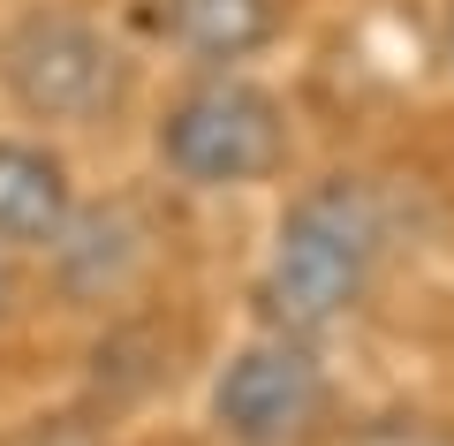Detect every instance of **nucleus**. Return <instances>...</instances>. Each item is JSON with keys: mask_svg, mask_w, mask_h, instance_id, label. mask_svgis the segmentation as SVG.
Wrapping results in <instances>:
<instances>
[{"mask_svg": "<svg viewBox=\"0 0 454 446\" xmlns=\"http://www.w3.org/2000/svg\"><path fill=\"white\" fill-rule=\"evenodd\" d=\"M394 250V197L372 175H325L280 212L258 265V310L273 333L318 340L348 325Z\"/></svg>", "mask_w": 454, "mask_h": 446, "instance_id": "1", "label": "nucleus"}, {"mask_svg": "<svg viewBox=\"0 0 454 446\" xmlns=\"http://www.w3.org/2000/svg\"><path fill=\"white\" fill-rule=\"evenodd\" d=\"M152 152L190 190H250V182H273L295 160V129H288V106L265 83L235 76V68H212L190 91L167 98L160 129H152Z\"/></svg>", "mask_w": 454, "mask_h": 446, "instance_id": "2", "label": "nucleus"}, {"mask_svg": "<svg viewBox=\"0 0 454 446\" xmlns=\"http://www.w3.org/2000/svg\"><path fill=\"white\" fill-rule=\"evenodd\" d=\"M0 83L31 121H61V129H91L121 106L129 91V61L76 8H23L0 31Z\"/></svg>", "mask_w": 454, "mask_h": 446, "instance_id": "3", "label": "nucleus"}, {"mask_svg": "<svg viewBox=\"0 0 454 446\" xmlns=\"http://www.w3.org/2000/svg\"><path fill=\"white\" fill-rule=\"evenodd\" d=\"M333 409V379L310 356V340L258 333L212 379V431L227 446H310Z\"/></svg>", "mask_w": 454, "mask_h": 446, "instance_id": "4", "label": "nucleus"}, {"mask_svg": "<svg viewBox=\"0 0 454 446\" xmlns=\"http://www.w3.org/2000/svg\"><path fill=\"white\" fill-rule=\"evenodd\" d=\"M76 220L61 152L23 137H0V250H53Z\"/></svg>", "mask_w": 454, "mask_h": 446, "instance_id": "5", "label": "nucleus"}, {"mask_svg": "<svg viewBox=\"0 0 454 446\" xmlns=\"http://www.w3.org/2000/svg\"><path fill=\"white\" fill-rule=\"evenodd\" d=\"M167 46H182L205 68H235L250 53H265L288 31V0H152Z\"/></svg>", "mask_w": 454, "mask_h": 446, "instance_id": "6", "label": "nucleus"}, {"mask_svg": "<svg viewBox=\"0 0 454 446\" xmlns=\"http://www.w3.org/2000/svg\"><path fill=\"white\" fill-rule=\"evenodd\" d=\"M439 46H447V61H454V0H447V16H439Z\"/></svg>", "mask_w": 454, "mask_h": 446, "instance_id": "7", "label": "nucleus"}]
</instances>
